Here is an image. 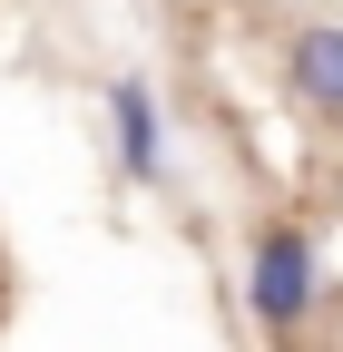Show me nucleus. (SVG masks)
<instances>
[{
  "instance_id": "3",
  "label": "nucleus",
  "mask_w": 343,
  "mask_h": 352,
  "mask_svg": "<svg viewBox=\"0 0 343 352\" xmlns=\"http://www.w3.org/2000/svg\"><path fill=\"white\" fill-rule=\"evenodd\" d=\"M284 78H294V98H304L314 118H343V20H314V30H294V50H284Z\"/></svg>"
},
{
  "instance_id": "1",
  "label": "nucleus",
  "mask_w": 343,
  "mask_h": 352,
  "mask_svg": "<svg viewBox=\"0 0 343 352\" xmlns=\"http://www.w3.org/2000/svg\"><path fill=\"white\" fill-rule=\"evenodd\" d=\"M314 303H324V254H314V235H304V226H265L255 254H245V314H255V333H265V342H294Z\"/></svg>"
},
{
  "instance_id": "2",
  "label": "nucleus",
  "mask_w": 343,
  "mask_h": 352,
  "mask_svg": "<svg viewBox=\"0 0 343 352\" xmlns=\"http://www.w3.org/2000/svg\"><path fill=\"white\" fill-rule=\"evenodd\" d=\"M108 127H118V166L138 176V186H157L167 176V127H157L147 78H108Z\"/></svg>"
}]
</instances>
